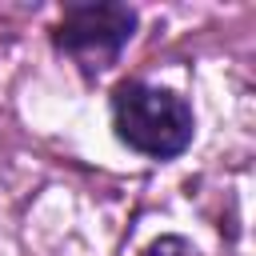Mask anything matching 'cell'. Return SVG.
Here are the masks:
<instances>
[{
    "label": "cell",
    "instance_id": "6da1fadb",
    "mask_svg": "<svg viewBox=\"0 0 256 256\" xmlns=\"http://www.w3.org/2000/svg\"><path fill=\"white\" fill-rule=\"evenodd\" d=\"M112 132L148 160H172L192 144L196 112L176 88L124 80L112 92Z\"/></svg>",
    "mask_w": 256,
    "mask_h": 256
},
{
    "label": "cell",
    "instance_id": "7a4b0ae2",
    "mask_svg": "<svg viewBox=\"0 0 256 256\" xmlns=\"http://www.w3.org/2000/svg\"><path fill=\"white\" fill-rule=\"evenodd\" d=\"M136 24H140V16H136L132 4H120V0H76V4H64L60 20L52 28V44L88 80H96L132 44Z\"/></svg>",
    "mask_w": 256,
    "mask_h": 256
},
{
    "label": "cell",
    "instance_id": "3957f363",
    "mask_svg": "<svg viewBox=\"0 0 256 256\" xmlns=\"http://www.w3.org/2000/svg\"><path fill=\"white\" fill-rule=\"evenodd\" d=\"M140 256H200V248L184 236H156Z\"/></svg>",
    "mask_w": 256,
    "mask_h": 256
}]
</instances>
